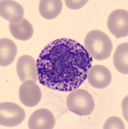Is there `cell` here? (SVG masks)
Wrapping results in <instances>:
<instances>
[{
	"label": "cell",
	"instance_id": "ba28073f",
	"mask_svg": "<svg viewBox=\"0 0 128 129\" xmlns=\"http://www.w3.org/2000/svg\"><path fill=\"white\" fill-rule=\"evenodd\" d=\"M86 79L92 87L102 89L106 88L111 83L112 75L108 68L96 64L89 69Z\"/></svg>",
	"mask_w": 128,
	"mask_h": 129
},
{
	"label": "cell",
	"instance_id": "30bf717a",
	"mask_svg": "<svg viewBox=\"0 0 128 129\" xmlns=\"http://www.w3.org/2000/svg\"><path fill=\"white\" fill-rule=\"evenodd\" d=\"M0 14L2 18L10 23H16L23 18L24 9L15 1L2 0L0 2Z\"/></svg>",
	"mask_w": 128,
	"mask_h": 129
},
{
	"label": "cell",
	"instance_id": "9c48e42d",
	"mask_svg": "<svg viewBox=\"0 0 128 129\" xmlns=\"http://www.w3.org/2000/svg\"><path fill=\"white\" fill-rule=\"evenodd\" d=\"M55 118L48 109H40L31 114L28 121L30 129H51L55 125Z\"/></svg>",
	"mask_w": 128,
	"mask_h": 129
},
{
	"label": "cell",
	"instance_id": "8992f818",
	"mask_svg": "<svg viewBox=\"0 0 128 129\" xmlns=\"http://www.w3.org/2000/svg\"><path fill=\"white\" fill-rule=\"evenodd\" d=\"M41 96L40 88L34 81H25L19 87V100L26 107H34L36 106L41 101Z\"/></svg>",
	"mask_w": 128,
	"mask_h": 129
},
{
	"label": "cell",
	"instance_id": "7a4b0ae2",
	"mask_svg": "<svg viewBox=\"0 0 128 129\" xmlns=\"http://www.w3.org/2000/svg\"><path fill=\"white\" fill-rule=\"evenodd\" d=\"M85 48L92 58L102 61L111 56L113 43L106 33L99 30L90 31L84 40Z\"/></svg>",
	"mask_w": 128,
	"mask_h": 129
},
{
	"label": "cell",
	"instance_id": "5bb4252c",
	"mask_svg": "<svg viewBox=\"0 0 128 129\" xmlns=\"http://www.w3.org/2000/svg\"><path fill=\"white\" fill-rule=\"evenodd\" d=\"M113 64L119 72L128 74V43H124L116 47L113 55Z\"/></svg>",
	"mask_w": 128,
	"mask_h": 129
},
{
	"label": "cell",
	"instance_id": "9a60e30c",
	"mask_svg": "<svg viewBox=\"0 0 128 129\" xmlns=\"http://www.w3.org/2000/svg\"><path fill=\"white\" fill-rule=\"evenodd\" d=\"M104 128H125V126L120 118L111 117L108 118L104 125Z\"/></svg>",
	"mask_w": 128,
	"mask_h": 129
},
{
	"label": "cell",
	"instance_id": "52a82bcc",
	"mask_svg": "<svg viewBox=\"0 0 128 129\" xmlns=\"http://www.w3.org/2000/svg\"><path fill=\"white\" fill-rule=\"evenodd\" d=\"M17 74L21 82L27 80L38 81L37 61L32 56L23 55L18 58L16 64Z\"/></svg>",
	"mask_w": 128,
	"mask_h": 129
},
{
	"label": "cell",
	"instance_id": "3957f363",
	"mask_svg": "<svg viewBox=\"0 0 128 129\" xmlns=\"http://www.w3.org/2000/svg\"><path fill=\"white\" fill-rule=\"evenodd\" d=\"M67 105L70 111L78 116H88L94 110V101L91 94L87 90L77 88L68 95Z\"/></svg>",
	"mask_w": 128,
	"mask_h": 129
},
{
	"label": "cell",
	"instance_id": "4fadbf2b",
	"mask_svg": "<svg viewBox=\"0 0 128 129\" xmlns=\"http://www.w3.org/2000/svg\"><path fill=\"white\" fill-rule=\"evenodd\" d=\"M63 3L60 0H41L39 4V12L46 19H55L62 11Z\"/></svg>",
	"mask_w": 128,
	"mask_h": 129
},
{
	"label": "cell",
	"instance_id": "7c38bea8",
	"mask_svg": "<svg viewBox=\"0 0 128 129\" xmlns=\"http://www.w3.org/2000/svg\"><path fill=\"white\" fill-rule=\"evenodd\" d=\"M9 29L14 38L21 41H27L32 38L34 29L30 22L25 18L16 23H10Z\"/></svg>",
	"mask_w": 128,
	"mask_h": 129
},
{
	"label": "cell",
	"instance_id": "5b68a950",
	"mask_svg": "<svg viewBox=\"0 0 128 129\" xmlns=\"http://www.w3.org/2000/svg\"><path fill=\"white\" fill-rule=\"evenodd\" d=\"M109 32L117 38L128 35V12L124 9H117L109 14L108 19Z\"/></svg>",
	"mask_w": 128,
	"mask_h": 129
},
{
	"label": "cell",
	"instance_id": "2e32d148",
	"mask_svg": "<svg viewBox=\"0 0 128 129\" xmlns=\"http://www.w3.org/2000/svg\"><path fill=\"white\" fill-rule=\"evenodd\" d=\"M65 5L69 9H72V10H77L82 8L86 3L87 1H69L66 0L65 1Z\"/></svg>",
	"mask_w": 128,
	"mask_h": 129
},
{
	"label": "cell",
	"instance_id": "277c9868",
	"mask_svg": "<svg viewBox=\"0 0 128 129\" xmlns=\"http://www.w3.org/2000/svg\"><path fill=\"white\" fill-rule=\"evenodd\" d=\"M25 112L19 105L12 102L0 104V124L7 127H13L22 123Z\"/></svg>",
	"mask_w": 128,
	"mask_h": 129
},
{
	"label": "cell",
	"instance_id": "8fae6325",
	"mask_svg": "<svg viewBox=\"0 0 128 129\" xmlns=\"http://www.w3.org/2000/svg\"><path fill=\"white\" fill-rule=\"evenodd\" d=\"M17 47L12 40L8 38L0 40V66L7 67L14 61L17 54Z\"/></svg>",
	"mask_w": 128,
	"mask_h": 129
},
{
	"label": "cell",
	"instance_id": "6da1fadb",
	"mask_svg": "<svg viewBox=\"0 0 128 129\" xmlns=\"http://www.w3.org/2000/svg\"><path fill=\"white\" fill-rule=\"evenodd\" d=\"M93 58L75 40L61 38L47 44L37 59L38 80L45 87L69 92L87 79Z\"/></svg>",
	"mask_w": 128,
	"mask_h": 129
}]
</instances>
